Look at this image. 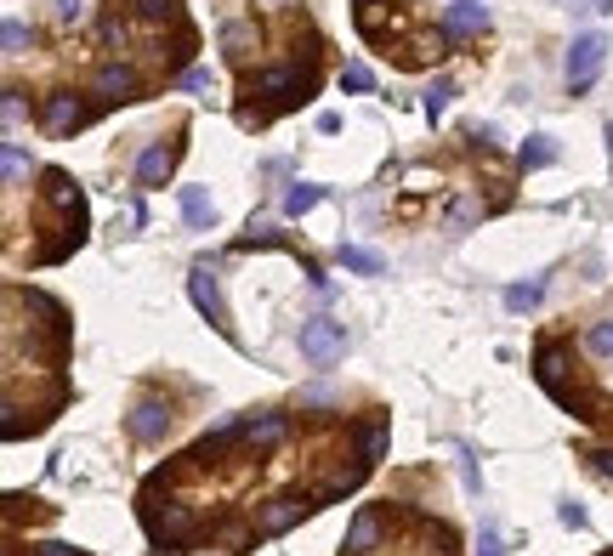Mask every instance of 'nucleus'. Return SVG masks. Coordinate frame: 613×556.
Segmentation results:
<instances>
[{"instance_id":"8","label":"nucleus","mask_w":613,"mask_h":556,"mask_svg":"<svg viewBox=\"0 0 613 556\" xmlns=\"http://www.w3.org/2000/svg\"><path fill=\"white\" fill-rule=\"evenodd\" d=\"M176 165V148L171 142H148L137 159V188H165V176H171Z\"/></svg>"},{"instance_id":"2","label":"nucleus","mask_w":613,"mask_h":556,"mask_svg":"<svg viewBox=\"0 0 613 556\" xmlns=\"http://www.w3.org/2000/svg\"><path fill=\"white\" fill-rule=\"evenodd\" d=\"M341 352H347V324H335V318H307L301 324V358L307 364L330 369Z\"/></svg>"},{"instance_id":"25","label":"nucleus","mask_w":613,"mask_h":556,"mask_svg":"<svg viewBox=\"0 0 613 556\" xmlns=\"http://www.w3.org/2000/svg\"><path fill=\"white\" fill-rule=\"evenodd\" d=\"M86 12H91L86 0H57V18H63V23H80Z\"/></svg>"},{"instance_id":"21","label":"nucleus","mask_w":613,"mask_h":556,"mask_svg":"<svg viewBox=\"0 0 613 556\" xmlns=\"http://www.w3.org/2000/svg\"><path fill=\"white\" fill-rule=\"evenodd\" d=\"M131 12L148 23H165V18H176V0H131Z\"/></svg>"},{"instance_id":"27","label":"nucleus","mask_w":613,"mask_h":556,"mask_svg":"<svg viewBox=\"0 0 613 556\" xmlns=\"http://www.w3.org/2000/svg\"><path fill=\"white\" fill-rule=\"evenodd\" d=\"M557 517H562V528H585V511H579L574 500H562V511H557Z\"/></svg>"},{"instance_id":"6","label":"nucleus","mask_w":613,"mask_h":556,"mask_svg":"<svg viewBox=\"0 0 613 556\" xmlns=\"http://www.w3.org/2000/svg\"><path fill=\"white\" fill-rule=\"evenodd\" d=\"M91 120V108L74 97V91H63V97H46V131H57V137H69V131H80V125Z\"/></svg>"},{"instance_id":"22","label":"nucleus","mask_w":613,"mask_h":556,"mask_svg":"<svg viewBox=\"0 0 613 556\" xmlns=\"http://www.w3.org/2000/svg\"><path fill=\"white\" fill-rule=\"evenodd\" d=\"M585 347H591V358H613V318H608V324H596V330L585 335Z\"/></svg>"},{"instance_id":"15","label":"nucleus","mask_w":613,"mask_h":556,"mask_svg":"<svg viewBox=\"0 0 613 556\" xmlns=\"http://www.w3.org/2000/svg\"><path fill=\"white\" fill-rule=\"evenodd\" d=\"M250 40H256L250 23H222V52H228L233 63H245V57H250Z\"/></svg>"},{"instance_id":"23","label":"nucleus","mask_w":613,"mask_h":556,"mask_svg":"<svg viewBox=\"0 0 613 556\" xmlns=\"http://www.w3.org/2000/svg\"><path fill=\"white\" fill-rule=\"evenodd\" d=\"M341 86H347V91H369V86H375V74H369L364 63H347V74H341Z\"/></svg>"},{"instance_id":"3","label":"nucleus","mask_w":613,"mask_h":556,"mask_svg":"<svg viewBox=\"0 0 613 556\" xmlns=\"http://www.w3.org/2000/svg\"><path fill=\"white\" fill-rule=\"evenodd\" d=\"M608 63V40L602 35H574V46H568V91H585L596 80V69Z\"/></svg>"},{"instance_id":"17","label":"nucleus","mask_w":613,"mask_h":556,"mask_svg":"<svg viewBox=\"0 0 613 556\" xmlns=\"http://www.w3.org/2000/svg\"><path fill=\"white\" fill-rule=\"evenodd\" d=\"M557 159V142L551 137H528L523 142V171H540V165H551Z\"/></svg>"},{"instance_id":"18","label":"nucleus","mask_w":613,"mask_h":556,"mask_svg":"<svg viewBox=\"0 0 613 556\" xmlns=\"http://www.w3.org/2000/svg\"><path fill=\"white\" fill-rule=\"evenodd\" d=\"M341 261H347L352 273H381L386 261L375 256V250H364V244H341Z\"/></svg>"},{"instance_id":"1","label":"nucleus","mask_w":613,"mask_h":556,"mask_svg":"<svg viewBox=\"0 0 613 556\" xmlns=\"http://www.w3.org/2000/svg\"><path fill=\"white\" fill-rule=\"evenodd\" d=\"M301 91H313V69H301V63H279V69L250 74L245 97H267L273 108H284V103H296Z\"/></svg>"},{"instance_id":"12","label":"nucleus","mask_w":613,"mask_h":556,"mask_svg":"<svg viewBox=\"0 0 613 556\" xmlns=\"http://www.w3.org/2000/svg\"><path fill=\"white\" fill-rule=\"evenodd\" d=\"M307 511H318V505H296V500H273V511L262 517V534H284V528H296Z\"/></svg>"},{"instance_id":"26","label":"nucleus","mask_w":613,"mask_h":556,"mask_svg":"<svg viewBox=\"0 0 613 556\" xmlns=\"http://www.w3.org/2000/svg\"><path fill=\"white\" fill-rule=\"evenodd\" d=\"M18 176H23V148L6 142V182H18Z\"/></svg>"},{"instance_id":"5","label":"nucleus","mask_w":613,"mask_h":556,"mask_svg":"<svg viewBox=\"0 0 613 556\" xmlns=\"http://www.w3.org/2000/svg\"><path fill=\"white\" fill-rule=\"evenodd\" d=\"M165 432H171V403L142 398L137 409H131V437H137V443H159Z\"/></svg>"},{"instance_id":"11","label":"nucleus","mask_w":613,"mask_h":556,"mask_svg":"<svg viewBox=\"0 0 613 556\" xmlns=\"http://www.w3.org/2000/svg\"><path fill=\"white\" fill-rule=\"evenodd\" d=\"M284 432H290V420H284V415H262V420H250V426H245V443L262 454V449H279Z\"/></svg>"},{"instance_id":"24","label":"nucleus","mask_w":613,"mask_h":556,"mask_svg":"<svg viewBox=\"0 0 613 556\" xmlns=\"http://www.w3.org/2000/svg\"><path fill=\"white\" fill-rule=\"evenodd\" d=\"M176 86L182 91H211V69H182L176 74Z\"/></svg>"},{"instance_id":"10","label":"nucleus","mask_w":613,"mask_h":556,"mask_svg":"<svg viewBox=\"0 0 613 556\" xmlns=\"http://www.w3.org/2000/svg\"><path fill=\"white\" fill-rule=\"evenodd\" d=\"M375 539H381V511H375V505H364V511L352 517V528H347V551H352V556H364Z\"/></svg>"},{"instance_id":"13","label":"nucleus","mask_w":613,"mask_h":556,"mask_svg":"<svg viewBox=\"0 0 613 556\" xmlns=\"http://www.w3.org/2000/svg\"><path fill=\"white\" fill-rule=\"evenodd\" d=\"M182 222L188 227H211L216 222V205L205 199V188H182Z\"/></svg>"},{"instance_id":"7","label":"nucleus","mask_w":613,"mask_h":556,"mask_svg":"<svg viewBox=\"0 0 613 556\" xmlns=\"http://www.w3.org/2000/svg\"><path fill=\"white\" fill-rule=\"evenodd\" d=\"M483 29H489V6H477V0H455V6L443 12V35L449 40L483 35Z\"/></svg>"},{"instance_id":"4","label":"nucleus","mask_w":613,"mask_h":556,"mask_svg":"<svg viewBox=\"0 0 613 556\" xmlns=\"http://www.w3.org/2000/svg\"><path fill=\"white\" fill-rule=\"evenodd\" d=\"M188 296H193V307L211 318L216 330L228 335L233 324H228V307H222V296H216V278H211V267H193V278H188Z\"/></svg>"},{"instance_id":"28","label":"nucleus","mask_w":613,"mask_h":556,"mask_svg":"<svg viewBox=\"0 0 613 556\" xmlns=\"http://www.w3.org/2000/svg\"><path fill=\"white\" fill-rule=\"evenodd\" d=\"M596 471H608L613 477V454H596Z\"/></svg>"},{"instance_id":"19","label":"nucleus","mask_w":613,"mask_h":556,"mask_svg":"<svg viewBox=\"0 0 613 556\" xmlns=\"http://www.w3.org/2000/svg\"><path fill=\"white\" fill-rule=\"evenodd\" d=\"M449 103H455V80H438V86L426 91V120H443Z\"/></svg>"},{"instance_id":"16","label":"nucleus","mask_w":613,"mask_h":556,"mask_svg":"<svg viewBox=\"0 0 613 556\" xmlns=\"http://www.w3.org/2000/svg\"><path fill=\"white\" fill-rule=\"evenodd\" d=\"M318 199H324V188H318V182H296V188L284 193V216H307Z\"/></svg>"},{"instance_id":"9","label":"nucleus","mask_w":613,"mask_h":556,"mask_svg":"<svg viewBox=\"0 0 613 556\" xmlns=\"http://www.w3.org/2000/svg\"><path fill=\"white\" fill-rule=\"evenodd\" d=\"M97 91H103L108 103H131V91H137V69H131V63H103V69H97Z\"/></svg>"},{"instance_id":"20","label":"nucleus","mask_w":613,"mask_h":556,"mask_svg":"<svg viewBox=\"0 0 613 556\" xmlns=\"http://www.w3.org/2000/svg\"><path fill=\"white\" fill-rule=\"evenodd\" d=\"M0 40H6V57H23L29 52V23H18V18H6V29H0Z\"/></svg>"},{"instance_id":"14","label":"nucleus","mask_w":613,"mask_h":556,"mask_svg":"<svg viewBox=\"0 0 613 556\" xmlns=\"http://www.w3.org/2000/svg\"><path fill=\"white\" fill-rule=\"evenodd\" d=\"M540 301H545V273L528 278V284H511V290H506V307H511V313H534Z\"/></svg>"}]
</instances>
